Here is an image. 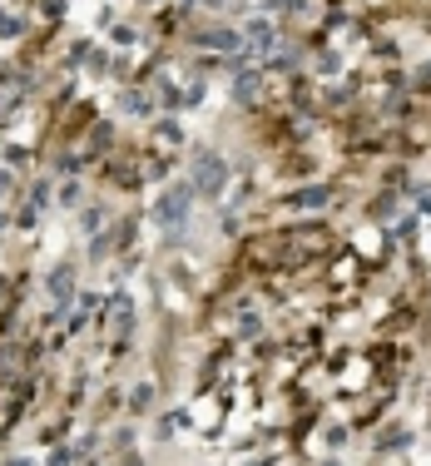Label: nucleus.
Instances as JSON below:
<instances>
[{
  "label": "nucleus",
  "instance_id": "obj_1",
  "mask_svg": "<svg viewBox=\"0 0 431 466\" xmlns=\"http://www.w3.org/2000/svg\"><path fill=\"white\" fill-rule=\"evenodd\" d=\"M194 189L209 194V199L228 189V164H223L218 154H199V159H194Z\"/></svg>",
  "mask_w": 431,
  "mask_h": 466
},
{
  "label": "nucleus",
  "instance_id": "obj_2",
  "mask_svg": "<svg viewBox=\"0 0 431 466\" xmlns=\"http://www.w3.org/2000/svg\"><path fill=\"white\" fill-rule=\"evenodd\" d=\"M189 199H194L189 189H169V194L154 204V224H159V229H179V224L189 219Z\"/></svg>",
  "mask_w": 431,
  "mask_h": 466
},
{
  "label": "nucleus",
  "instance_id": "obj_3",
  "mask_svg": "<svg viewBox=\"0 0 431 466\" xmlns=\"http://www.w3.org/2000/svg\"><path fill=\"white\" fill-rule=\"evenodd\" d=\"M258 85H263V80H258V70L238 75V80H233V100H243V105H248V100H258Z\"/></svg>",
  "mask_w": 431,
  "mask_h": 466
},
{
  "label": "nucleus",
  "instance_id": "obj_4",
  "mask_svg": "<svg viewBox=\"0 0 431 466\" xmlns=\"http://www.w3.org/2000/svg\"><path fill=\"white\" fill-rule=\"evenodd\" d=\"M327 199H332V194H327L323 184H318V189H303V194H293V204H298V209H323Z\"/></svg>",
  "mask_w": 431,
  "mask_h": 466
},
{
  "label": "nucleus",
  "instance_id": "obj_5",
  "mask_svg": "<svg viewBox=\"0 0 431 466\" xmlns=\"http://www.w3.org/2000/svg\"><path fill=\"white\" fill-rule=\"evenodd\" d=\"M243 35H248L253 45H273V25H268V20H248V30H243Z\"/></svg>",
  "mask_w": 431,
  "mask_h": 466
},
{
  "label": "nucleus",
  "instance_id": "obj_6",
  "mask_svg": "<svg viewBox=\"0 0 431 466\" xmlns=\"http://www.w3.org/2000/svg\"><path fill=\"white\" fill-rule=\"evenodd\" d=\"M159 139H164V144H184V129H179L174 119H159Z\"/></svg>",
  "mask_w": 431,
  "mask_h": 466
},
{
  "label": "nucleus",
  "instance_id": "obj_7",
  "mask_svg": "<svg viewBox=\"0 0 431 466\" xmlns=\"http://www.w3.org/2000/svg\"><path fill=\"white\" fill-rule=\"evenodd\" d=\"M70 278H75L70 268H55V278H50V293H55V298H65V293H70Z\"/></svg>",
  "mask_w": 431,
  "mask_h": 466
},
{
  "label": "nucleus",
  "instance_id": "obj_8",
  "mask_svg": "<svg viewBox=\"0 0 431 466\" xmlns=\"http://www.w3.org/2000/svg\"><path fill=\"white\" fill-rule=\"evenodd\" d=\"M407 442H412V437H407V432H402V427H397V432H387V437H382V447H387V452H392V447H407Z\"/></svg>",
  "mask_w": 431,
  "mask_h": 466
},
{
  "label": "nucleus",
  "instance_id": "obj_9",
  "mask_svg": "<svg viewBox=\"0 0 431 466\" xmlns=\"http://www.w3.org/2000/svg\"><path fill=\"white\" fill-rule=\"evenodd\" d=\"M238 333H243V338H258V318H253V313H248V318H243V323H238Z\"/></svg>",
  "mask_w": 431,
  "mask_h": 466
},
{
  "label": "nucleus",
  "instance_id": "obj_10",
  "mask_svg": "<svg viewBox=\"0 0 431 466\" xmlns=\"http://www.w3.org/2000/svg\"><path fill=\"white\" fill-rule=\"evenodd\" d=\"M303 0H273V10H298Z\"/></svg>",
  "mask_w": 431,
  "mask_h": 466
},
{
  "label": "nucleus",
  "instance_id": "obj_11",
  "mask_svg": "<svg viewBox=\"0 0 431 466\" xmlns=\"http://www.w3.org/2000/svg\"><path fill=\"white\" fill-rule=\"evenodd\" d=\"M5 184H10V179H5V174H0V189H5Z\"/></svg>",
  "mask_w": 431,
  "mask_h": 466
}]
</instances>
